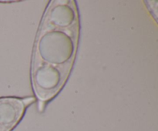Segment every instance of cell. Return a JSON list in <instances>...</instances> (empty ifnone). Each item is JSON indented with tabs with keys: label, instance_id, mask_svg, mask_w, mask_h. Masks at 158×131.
Returning a JSON list of instances; mask_svg holds the SVG:
<instances>
[{
	"label": "cell",
	"instance_id": "cell-1",
	"mask_svg": "<svg viewBox=\"0 0 158 131\" xmlns=\"http://www.w3.org/2000/svg\"><path fill=\"white\" fill-rule=\"evenodd\" d=\"M80 18L73 0H52L40 23L32 52L31 82L40 109L66 84L75 62Z\"/></svg>",
	"mask_w": 158,
	"mask_h": 131
},
{
	"label": "cell",
	"instance_id": "cell-2",
	"mask_svg": "<svg viewBox=\"0 0 158 131\" xmlns=\"http://www.w3.org/2000/svg\"><path fill=\"white\" fill-rule=\"evenodd\" d=\"M35 100L34 97H0V131H12Z\"/></svg>",
	"mask_w": 158,
	"mask_h": 131
}]
</instances>
